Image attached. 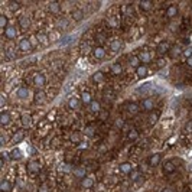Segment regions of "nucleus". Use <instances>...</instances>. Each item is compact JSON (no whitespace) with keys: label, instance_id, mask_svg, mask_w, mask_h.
I'll return each mask as SVG.
<instances>
[{"label":"nucleus","instance_id":"nucleus-1","mask_svg":"<svg viewBox=\"0 0 192 192\" xmlns=\"http://www.w3.org/2000/svg\"><path fill=\"white\" fill-rule=\"evenodd\" d=\"M170 48H172V46L169 45V42H166V41H163V42H160V43H159L158 45V55L160 58L163 57V55H165V53H168L170 51Z\"/></svg>","mask_w":192,"mask_h":192},{"label":"nucleus","instance_id":"nucleus-2","mask_svg":"<svg viewBox=\"0 0 192 192\" xmlns=\"http://www.w3.org/2000/svg\"><path fill=\"white\" fill-rule=\"evenodd\" d=\"M26 169L29 173H39V170H41V165H39L36 160H30V162H28V166H26Z\"/></svg>","mask_w":192,"mask_h":192},{"label":"nucleus","instance_id":"nucleus-3","mask_svg":"<svg viewBox=\"0 0 192 192\" xmlns=\"http://www.w3.org/2000/svg\"><path fill=\"white\" fill-rule=\"evenodd\" d=\"M19 49L22 52H29L30 49H32V43H30L29 39H20L19 41Z\"/></svg>","mask_w":192,"mask_h":192},{"label":"nucleus","instance_id":"nucleus-4","mask_svg":"<svg viewBox=\"0 0 192 192\" xmlns=\"http://www.w3.org/2000/svg\"><path fill=\"white\" fill-rule=\"evenodd\" d=\"M45 77L42 75V74H35L33 75V84L36 87H39V88H41V87H43L45 85Z\"/></svg>","mask_w":192,"mask_h":192},{"label":"nucleus","instance_id":"nucleus-5","mask_svg":"<svg viewBox=\"0 0 192 192\" xmlns=\"http://www.w3.org/2000/svg\"><path fill=\"white\" fill-rule=\"evenodd\" d=\"M4 36L8 39H13L16 38V28L15 26H12V25H9L6 29H4Z\"/></svg>","mask_w":192,"mask_h":192},{"label":"nucleus","instance_id":"nucleus-6","mask_svg":"<svg viewBox=\"0 0 192 192\" xmlns=\"http://www.w3.org/2000/svg\"><path fill=\"white\" fill-rule=\"evenodd\" d=\"M139 59H140V62H143V64H149V62L152 61L150 52H147V51H143V52H140V53H139Z\"/></svg>","mask_w":192,"mask_h":192},{"label":"nucleus","instance_id":"nucleus-7","mask_svg":"<svg viewBox=\"0 0 192 192\" xmlns=\"http://www.w3.org/2000/svg\"><path fill=\"white\" fill-rule=\"evenodd\" d=\"M159 162H160V154L159 153H154V154H152L150 158H149V166H152V168H154V166H158L159 165Z\"/></svg>","mask_w":192,"mask_h":192},{"label":"nucleus","instance_id":"nucleus-8","mask_svg":"<svg viewBox=\"0 0 192 192\" xmlns=\"http://www.w3.org/2000/svg\"><path fill=\"white\" fill-rule=\"evenodd\" d=\"M36 41H38L39 43L46 45V43L49 42V36L45 33V32H38V33H36Z\"/></svg>","mask_w":192,"mask_h":192},{"label":"nucleus","instance_id":"nucleus-9","mask_svg":"<svg viewBox=\"0 0 192 192\" xmlns=\"http://www.w3.org/2000/svg\"><path fill=\"white\" fill-rule=\"evenodd\" d=\"M94 57L97 58V59H103V58L106 57V51H104L103 46H95L94 48Z\"/></svg>","mask_w":192,"mask_h":192},{"label":"nucleus","instance_id":"nucleus-10","mask_svg":"<svg viewBox=\"0 0 192 192\" xmlns=\"http://www.w3.org/2000/svg\"><path fill=\"white\" fill-rule=\"evenodd\" d=\"M182 52H184V51H182V48H181V46H178V45L172 46V48H170V51H169V53H170V57H172V58H178L179 55H182Z\"/></svg>","mask_w":192,"mask_h":192},{"label":"nucleus","instance_id":"nucleus-11","mask_svg":"<svg viewBox=\"0 0 192 192\" xmlns=\"http://www.w3.org/2000/svg\"><path fill=\"white\" fill-rule=\"evenodd\" d=\"M136 74L139 78H146L147 75V67L146 65H140L139 68H136Z\"/></svg>","mask_w":192,"mask_h":192},{"label":"nucleus","instance_id":"nucleus-12","mask_svg":"<svg viewBox=\"0 0 192 192\" xmlns=\"http://www.w3.org/2000/svg\"><path fill=\"white\" fill-rule=\"evenodd\" d=\"M142 106H143L144 110H147V111H150V110H153V106H154V103L152 98H144L143 101H142Z\"/></svg>","mask_w":192,"mask_h":192},{"label":"nucleus","instance_id":"nucleus-13","mask_svg":"<svg viewBox=\"0 0 192 192\" xmlns=\"http://www.w3.org/2000/svg\"><path fill=\"white\" fill-rule=\"evenodd\" d=\"M23 137H25V132H23V130H19V132H16L15 134H13L12 142H13V143H20L23 140Z\"/></svg>","mask_w":192,"mask_h":192},{"label":"nucleus","instance_id":"nucleus-14","mask_svg":"<svg viewBox=\"0 0 192 192\" xmlns=\"http://www.w3.org/2000/svg\"><path fill=\"white\" fill-rule=\"evenodd\" d=\"M91 81H94V83H103L104 81V72H101V71L94 72L93 77H91Z\"/></svg>","mask_w":192,"mask_h":192},{"label":"nucleus","instance_id":"nucleus-15","mask_svg":"<svg viewBox=\"0 0 192 192\" xmlns=\"http://www.w3.org/2000/svg\"><path fill=\"white\" fill-rule=\"evenodd\" d=\"M12 188H13V185H12L9 181H2L0 182V191L2 192H10Z\"/></svg>","mask_w":192,"mask_h":192},{"label":"nucleus","instance_id":"nucleus-16","mask_svg":"<svg viewBox=\"0 0 192 192\" xmlns=\"http://www.w3.org/2000/svg\"><path fill=\"white\" fill-rule=\"evenodd\" d=\"M81 101H83L84 104H88V106L91 104V101H93V97H91V94L88 93V91H84V93H81Z\"/></svg>","mask_w":192,"mask_h":192},{"label":"nucleus","instance_id":"nucleus-17","mask_svg":"<svg viewBox=\"0 0 192 192\" xmlns=\"http://www.w3.org/2000/svg\"><path fill=\"white\" fill-rule=\"evenodd\" d=\"M176 15H178V6L170 4L169 8L166 9V16H168V18H175Z\"/></svg>","mask_w":192,"mask_h":192},{"label":"nucleus","instance_id":"nucleus-18","mask_svg":"<svg viewBox=\"0 0 192 192\" xmlns=\"http://www.w3.org/2000/svg\"><path fill=\"white\" fill-rule=\"evenodd\" d=\"M85 173H87L85 168H75V169H74V175H75V178H79V179H84V178H87Z\"/></svg>","mask_w":192,"mask_h":192},{"label":"nucleus","instance_id":"nucleus-19","mask_svg":"<svg viewBox=\"0 0 192 192\" xmlns=\"http://www.w3.org/2000/svg\"><path fill=\"white\" fill-rule=\"evenodd\" d=\"M120 172L121 173H126V175H127V173L130 175V173L133 172L132 165H130V163H127V162H126V163H121V165H120Z\"/></svg>","mask_w":192,"mask_h":192},{"label":"nucleus","instance_id":"nucleus-20","mask_svg":"<svg viewBox=\"0 0 192 192\" xmlns=\"http://www.w3.org/2000/svg\"><path fill=\"white\" fill-rule=\"evenodd\" d=\"M9 121H10V114L6 113V111L0 114V124L6 126V124H9Z\"/></svg>","mask_w":192,"mask_h":192},{"label":"nucleus","instance_id":"nucleus-21","mask_svg":"<svg viewBox=\"0 0 192 192\" xmlns=\"http://www.w3.org/2000/svg\"><path fill=\"white\" fill-rule=\"evenodd\" d=\"M69 139H71L72 143H79V142L83 140V136H81V133H79V132H72Z\"/></svg>","mask_w":192,"mask_h":192},{"label":"nucleus","instance_id":"nucleus-22","mask_svg":"<svg viewBox=\"0 0 192 192\" xmlns=\"http://www.w3.org/2000/svg\"><path fill=\"white\" fill-rule=\"evenodd\" d=\"M10 158L15 159V160H18V159H22L23 158L22 150H20V149H18V147H16V149H13V150H12V153H10Z\"/></svg>","mask_w":192,"mask_h":192},{"label":"nucleus","instance_id":"nucleus-23","mask_svg":"<svg viewBox=\"0 0 192 192\" xmlns=\"http://www.w3.org/2000/svg\"><path fill=\"white\" fill-rule=\"evenodd\" d=\"M19 25H20L22 29H28L29 25H30V22H29V19H28L26 16H20L19 18Z\"/></svg>","mask_w":192,"mask_h":192},{"label":"nucleus","instance_id":"nucleus-24","mask_svg":"<svg viewBox=\"0 0 192 192\" xmlns=\"http://www.w3.org/2000/svg\"><path fill=\"white\" fill-rule=\"evenodd\" d=\"M127 111L132 114H136L139 113V104H136V103H129L127 104Z\"/></svg>","mask_w":192,"mask_h":192},{"label":"nucleus","instance_id":"nucleus-25","mask_svg":"<svg viewBox=\"0 0 192 192\" xmlns=\"http://www.w3.org/2000/svg\"><path fill=\"white\" fill-rule=\"evenodd\" d=\"M49 10L52 12V13H59V12H61V4L57 3V2L49 3Z\"/></svg>","mask_w":192,"mask_h":192},{"label":"nucleus","instance_id":"nucleus-26","mask_svg":"<svg viewBox=\"0 0 192 192\" xmlns=\"http://www.w3.org/2000/svg\"><path fill=\"white\" fill-rule=\"evenodd\" d=\"M81 185L84 188H91L94 185V181H93V178H84V179H81Z\"/></svg>","mask_w":192,"mask_h":192},{"label":"nucleus","instance_id":"nucleus-27","mask_svg":"<svg viewBox=\"0 0 192 192\" xmlns=\"http://www.w3.org/2000/svg\"><path fill=\"white\" fill-rule=\"evenodd\" d=\"M163 169H165V172L172 173L173 170H175V165H173V162L168 160V162H165V165H163Z\"/></svg>","mask_w":192,"mask_h":192},{"label":"nucleus","instance_id":"nucleus-28","mask_svg":"<svg viewBox=\"0 0 192 192\" xmlns=\"http://www.w3.org/2000/svg\"><path fill=\"white\" fill-rule=\"evenodd\" d=\"M30 123H32V119H30L29 114H23V116H22V124H23V127H29Z\"/></svg>","mask_w":192,"mask_h":192},{"label":"nucleus","instance_id":"nucleus-29","mask_svg":"<svg viewBox=\"0 0 192 192\" xmlns=\"http://www.w3.org/2000/svg\"><path fill=\"white\" fill-rule=\"evenodd\" d=\"M137 137H139V132H137V130H134V129H130V130H129V133H127V139L136 140Z\"/></svg>","mask_w":192,"mask_h":192},{"label":"nucleus","instance_id":"nucleus-30","mask_svg":"<svg viewBox=\"0 0 192 192\" xmlns=\"http://www.w3.org/2000/svg\"><path fill=\"white\" fill-rule=\"evenodd\" d=\"M45 98H46V94L43 93V91H38V93L35 94V101L36 103H42Z\"/></svg>","mask_w":192,"mask_h":192},{"label":"nucleus","instance_id":"nucleus-31","mask_svg":"<svg viewBox=\"0 0 192 192\" xmlns=\"http://www.w3.org/2000/svg\"><path fill=\"white\" fill-rule=\"evenodd\" d=\"M90 110L93 111V113H98L100 111V103L95 101V100H93L90 104Z\"/></svg>","mask_w":192,"mask_h":192},{"label":"nucleus","instance_id":"nucleus-32","mask_svg":"<svg viewBox=\"0 0 192 192\" xmlns=\"http://www.w3.org/2000/svg\"><path fill=\"white\" fill-rule=\"evenodd\" d=\"M111 71H113V74L119 75V74H121L123 68H121V65H120V64H113V65H111Z\"/></svg>","mask_w":192,"mask_h":192},{"label":"nucleus","instance_id":"nucleus-33","mask_svg":"<svg viewBox=\"0 0 192 192\" xmlns=\"http://www.w3.org/2000/svg\"><path fill=\"white\" fill-rule=\"evenodd\" d=\"M140 8L143 9V10H150L152 9V2L150 0H146V2H142V3H140Z\"/></svg>","mask_w":192,"mask_h":192},{"label":"nucleus","instance_id":"nucleus-34","mask_svg":"<svg viewBox=\"0 0 192 192\" xmlns=\"http://www.w3.org/2000/svg\"><path fill=\"white\" fill-rule=\"evenodd\" d=\"M72 18H74L75 20H81L84 18L83 10H74V12H72Z\"/></svg>","mask_w":192,"mask_h":192},{"label":"nucleus","instance_id":"nucleus-35","mask_svg":"<svg viewBox=\"0 0 192 192\" xmlns=\"http://www.w3.org/2000/svg\"><path fill=\"white\" fill-rule=\"evenodd\" d=\"M130 65H132V67H134V68H139L140 67L139 57H132V58H130Z\"/></svg>","mask_w":192,"mask_h":192},{"label":"nucleus","instance_id":"nucleus-36","mask_svg":"<svg viewBox=\"0 0 192 192\" xmlns=\"http://www.w3.org/2000/svg\"><path fill=\"white\" fill-rule=\"evenodd\" d=\"M18 97H19V98H26L28 97V90H26V88L20 87L19 90H18Z\"/></svg>","mask_w":192,"mask_h":192},{"label":"nucleus","instance_id":"nucleus-37","mask_svg":"<svg viewBox=\"0 0 192 192\" xmlns=\"http://www.w3.org/2000/svg\"><path fill=\"white\" fill-rule=\"evenodd\" d=\"M9 25H8V18L4 15H0V28H3V29H6Z\"/></svg>","mask_w":192,"mask_h":192},{"label":"nucleus","instance_id":"nucleus-38","mask_svg":"<svg viewBox=\"0 0 192 192\" xmlns=\"http://www.w3.org/2000/svg\"><path fill=\"white\" fill-rule=\"evenodd\" d=\"M68 107L72 110H75L77 107H78V100H77V98H71V100L68 101Z\"/></svg>","mask_w":192,"mask_h":192},{"label":"nucleus","instance_id":"nucleus-39","mask_svg":"<svg viewBox=\"0 0 192 192\" xmlns=\"http://www.w3.org/2000/svg\"><path fill=\"white\" fill-rule=\"evenodd\" d=\"M57 25H58V28H59V29H67L68 22H67V19H59Z\"/></svg>","mask_w":192,"mask_h":192},{"label":"nucleus","instance_id":"nucleus-40","mask_svg":"<svg viewBox=\"0 0 192 192\" xmlns=\"http://www.w3.org/2000/svg\"><path fill=\"white\" fill-rule=\"evenodd\" d=\"M182 53H184V57L186 58V59H188V58H191V57H192V48H191V46L185 48V49H184V52H182Z\"/></svg>","mask_w":192,"mask_h":192},{"label":"nucleus","instance_id":"nucleus-41","mask_svg":"<svg viewBox=\"0 0 192 192\" xmlns=\"http://www.w3.org/2000/svg\"><path fill=\"white\" fill-rule=\"evenodd\" d=\"M140 178V170H133L132 173H130V179L132 181H137Z\"/></svg>","mask_w":192,"mask_h":192},{"label":"nucleus","instance_id":"nucleus-42","mask_svg":"<svg viewBox=\"0 0 192 192\" xmlns=\"http://www.w3.org/2000/svg\"><path fill=\"white\" fill-rule=\"evenodd\" d=\"M111 51H119L120 49V46H121V43L119 41H114V42H111Z\"/></svg>","mask_w":192,"mask_h":192},{"label":"nucleus","instance_id":"nucleus-43","mask_svg":"<svg viewBox=\"0 0 192 192\" xmlns=\"http://www.w3.org/2000/svg\"><path fill=\"white\" fill-rule=\"evenodd\" d=\"M57 38H59V32H52V33H51V36H49V42L57 41Z\"/></svg>","mask_w":192,"mask_h":192},{"label":"nucleus","instance_id":"nucleus-44","mask_svg":"<svg viewBox=\"0 0 192 192\" xmlns=\"http://www.w3.org/2000/svg\"><path fill=\"white\" fill-rule=\"evenodd\" d=\"M109 25H110L111 28H116L117 25H119V23H117V19H116V18H110V19H109Z\"/></svg>","mask_w":192,"mask_h":192},{"label":"nucleus","instance_id":"nucleus-45","mask_svg":"<svg viewBox=\"0 0 192 192\" xmlns=\"http://www.w3.org/2000/svg\"><path fill=\"white\" fill-rule=\"evenodd\" d=\"M85 134H87V136H93V134H94V127H91V126H87Z\"/></svg>","mask_w":192,"mask_h":192},{"label":"nucleus","instance_id":"nucleus-46","mask_svg":"<svg viewBox=\"0 0 192 192\" xmlns=\"http://www.w3.org/2000/svg\"><path fill=\"white\" fill-rule=\"evenodd\" d=\"M166 65V59L165 58H159L158 59V68H163Z\"/></svg>","mask_w":192,"mask_h":192},{"label":"nucleus","instance_id":"nucleus-47","mask_svg":"<svg viewBox=\"0 0 192 192\" xmlns=\"http://www.w3.org/2000/svg\"><path fill=\"white\" fill-rule=\"evenodd\" d=\"M6 55H8L9 59H13V58H15V52H13V51H12L10 48H9L8 51H6Z\"/></svg>","mask_w":192,"mask_h":192},{"label":"nucleus","instance_id":"nucleus-48","mask_svg":"<svg viewBox=\"0 0 192 192\" xmlns=\"http://www.w3.org/2000/svg\"><path fill=\"white\" fill-rule=\"evenodd\" d=\"M149 121H150V124H154V123L158 121V114H156V113H153V114H152V119H150V120H149Z\"/></svg>","mask_w":192,"mask_h":192},{"label":"nucleus","instance_id":"nucleus-49","mask_svg":"<svg viewBox=\"0 0 192 192\" xmlns=\"http://www.w3.org/2000/svg\"><path fill=\"white\" fill-rule=\"evenodd\" d=\"M39 192H48V186H46V184H42L41 186H39Z\"/></svg>","mask_w":192,"mask_h":192},{"label":"nucleus","instance_id":"nucleus-50","mask_svg":"<svg viewBox=\"0 0 192 192\" xmlns=\"http://www.w3.org/2000/svg\"><path fill=\"white\" fill-rule=\"evenodd\" d=\"M185 130H186V132H192V121H188V123H186Z\"/></svg>","mask_w":192,"mask_h":192},{"label":"nucleus","instance_id":"nucleus-51","mask_svg":"<svg viewBox=\"0 0 192 192\" xmlns=\"http://www.w3.org/2000/svg\"><path fill=\"white\" fill-rule=\"evenodd\" d=\"M100 119H101V120H107V119H109V111H104V113H101Z\"/></svg>","mask_w":192,"mask_h":192},{"label":"nucleus","instance_id":"nucleus-52","mask_svg":"<svg viewBox=\"0 0 192 192\" xmlns=\"http://www.w3.org/2000/svg\"><path fill=\"white\" fill-rule=\"evenodd\" d=\"M116 126H117V127H124V126H123V120H121V119H117V120H116Z\"/></svg>","mask_w":192,"mask_h":192},{"label":"nucleus","instance_id":"nucleus-53","mask_svg":"<svg viewBox=\"0 0 192 192\" xmlns=\"http://www.w3.org/2000/svg\"><path fill=\"white\" fill-rule=\"evenodd\" d=\"M18 8H19V3H15V2H13V3H10V9H12V10H16Z\"/></svg>","mask_w":192,"mask_h":192},{"label":"nucleus","instance_id":"nucleus-54","mask_svg":"<svg viewBox=\"0 0 192 192\" xmlns=\"http://www.w3.org/2000/svg\"><path fill=\"white\" fill-rule=\"evenodd\" d=\"M4 103H6V98L2 95V98H0V106H4Z\"/></svg>","mask_w":192,"mask_h":192},{"label":"nucleus","instance_id":"nucleus-55","mask_svg":"<svg viewBox=\"0 0 192 192\" xmlns=\"http://www.w3.org/2000/svg\"><path fill=\"white\" fill-rule=\"evenodd\" d=\"M186 64H188L189 67H192V57H191V58H188V59H186Z\"/></svg>","mask_w":192,"mask_h":192},{"label":"nucleus","instance_id":"nucleus-56","mask_svg":"<svg viewBox=\"0 0 192 192\" xmlns=\"http://www.w3.org/2000/svg\"><path fill=\"white\" fill-rule=\"evenodd\" d=\"M48 119H49L51 121L53 120V111H52V113H49V114H48Z\"/></svg>","mask_w":192,"mask_h":192},{"label":"nucleus","instance_id":"nucleus-57","mask_svg":"<svg viewBox=\"0 0 192 192\" xmlns=\"http://www.w3.org/2000/svg\"><path fill=\"white\" fill-rule=\"evenodd\" d=\"M162 192H173V191H172V189H170V188H165Z\"/></svg>","mask_w":192,"mask_h":192},{"label":"nucleus","instance_id":"nucleus-58","mask_svg":"<svg viewBox=\"0 0 192 192\" xmlns=\"http://www.w3.org/2000/svg\"><path fill=\"white\" fill-rule=\"evenodd\" d=\"M175 140H176V139H175V137H172V139L169 140V143H170V144H172V143H175Z\"/></svg>","mask_w":192,"mask_h":192},{"label":"nucleus","instance_id":"nucleus-59","mask_svg":"<svg viewBox=\"0 0 192 192\" xmlns=\"http://www.w3.org/2000/svg\"><path fill=\"white\" fill-rule=\"evenodd\" d=\"M189 170H191V172H192V165H189Z\"/></svg>","mask_w":192,"mask_h":192}]
</instances>
